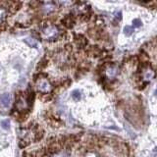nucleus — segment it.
Wrapping results in <instances>:
<instances>
[{"label":"nucleus","mask_w":157,"mask_h":157,"mask_svg":"<svg viewBox=\"0 0 157 157\" xmlns=\"http://www.w3.org/2000/svg\"><path fill=\"white\" fill-rule=\"evenodd\" d=\"M59 29L53 25H49L47 27L43 28L42 31V36L45 40H54L59 35Z\"/></svg>","instance_id":"nucleus-1"},{"label":"nucleus","mask_w":157,"mask_h":157,"mask_svg":"<svg viewBox=\"0 0 157 157\" xmlns=\"http://www.w3.org/2000/svg\"><path fill=\"white\" fill-rule=\"evenodd\" d=\"M37 89L42 93H48L51 91V85L46 80H39L36 84Z\"/></svg>","instance_id":"nucleus-2"},{"label":"nucleus","mask_w":157,"mask_h":157,"mask_svg":"<svg viewBox=\"0 0 157 157\" xmlns=\"http://www.w3.org/2000/svg\"><path fill=\"white\" fill-rule=\"evenodd\" d=\"M16 108L19 111H25L29 109V102L28 100L25 98L24 96H21L19 97L18 101L16 103Z\"/></svg>","instance_id":"nucleus-3"},{"label":"nucleus","mask_w":157,"mask_h":157,"mask_svg":"<svg viewBox=\"0 0 157 157\" xmlns=\"http://www.w3.org/2000/svg\"><path fill=\"white\" fill-rule=\"evenodd\" d=\"M11 101V96L9 93H4L1 97H0V103L3 107H8Z\"/></svg>","instance_id":"nucleus-4"},{"label":"nucleus","mask_w":157,"mask_h":157,"mask_svg":"<svg viewBox=\"0 0 157 157\" xmlns=\"http://www.w3.org/2000/svg\"><path fill=\"white\" fill-rule=\"evenodd\" d=\"M106 75H107V77L108 78H114L116 75H117V73H118V70H117V68H116V66H109L108 67V68L106 69Z\"/></svg>","instance_id":"nucleus-5"},{"label":"nucleus","mask_w":157,"mask_h":157,"mask_svg":"<svg viewBox=\"0 0 157 157\" xmlns=\"http://www.w3.org/2000/svg\"><path fill=\"white\" fill-rule=\"evenodd\" d=\"M143 77H144V78H146V80H152V78L155 77V72L152 69L148 68L144 71Z\"/></svg>","instance_id":"nucleus-6"},{"label":"nucleus","mask_w":157,"mask_h":157,"mask_svg":"<svg viewBox=\"0 0 157 157\" xmlns=\"http://www.w3.org/2000/svg\"><path fill=\"white\" fill-rule=\"evenodd\" d=\"M25 42L28 43L29 45L32 46V47H36V46H37L36 40L33 39V38H32V37H26V38H25Z\"/></svg>","instance_id":"nucleus-7"},{"label":"nucleus","mask_w":157,"mask_h":157,"mask_svg":"<svg viewBox=\"0 0 157 157\" xmlns=\"http://www.w3.org/2000/svg\"><path fill=\"white\" fill-rule=\"evenodd\" d=\"M43 9L46 13H49V12H51V11L54 10V5L52 4V3H44Z\"/></svg>","instance_id":"nucleus-8"},{"label":"nucleus","mask_w":157,"mask_h":157,"mask_svg":"<svg viewBox=\"0 0 157 157\" xmlns=\"http://www.w3.org/2000/svg\"><path fill=\"white\" fill-rule=\"evenodd\" d=\"M64 25H66L68 28H71L72 26H74V20L72 19V17H67L64 20Z\"/></svg>","instance_id":"nucleus-9"},{"label":"nucleus","mask_w":157,"mask_h":157,"mask_svg":"<svg viewBox=\"0 0 157 157\" xmlns=\"http://www.w3.org/2000/svg\"><path fill=\"white\" fill-rule=\"evenodd\" d=\"M124 32H125V35H131L134 32V29H133V27H131V26H126L124 29Z\"/></svg>","instance_id":"nucleus-10"},{"label":"nucleus","mask_w":157,"mask_h":157,"mask_svg":"<svg viewBox=\"0 0 157 157\" xmlns=\"http://www.w3.org/2000/svg\"><path fill=\"white\" fill-rule=\"evenodd\" d=\"M77 42H78V46L81 45V42H82V46H84V45H85V44H87V39L85 38V37H83V36H81L80 38L78 39H77Z\"/></svg>","instance_id":"nucleus-11"},{"label":"nucleus","mask_w":157,"mask_h":157,"mask_svg":"<svg viewBox=\"0 0 157 157\" xmlns=\"http://www.w3.org/2000/svg\"><path fill=\"white\" fill-rule=\"evenodd\" d=\"M0 125L3 129H8L9 128V125H10V122L8 120H2L0 122Z\"/></svg>","instance_id":"nucleus-12"},{"label":"nucleus","mask_w":157,"mask_h":157,"mask_svg":"<svg viewBox=\"0 0 157 157\" xmlns=\"http://www.w3.org/2000/svg\"><path fill=\"white\" fill-rule=\"evenodd\" d=\"M72 96H73V98L76 99V100L80 99V98H81V92L78 91H75L72 93Z\"/></svg>","instance_id":"nucleus-13"},{"label":"nucleus","mask_w":157,"mask_h":157,"mask_svg":"<svg viewBox=\"0 0 157 157\" xmlns=\"http://www.w3.org/2000/svg\"><path fill=\"white\" fill-rule=\"evenodd\" d=\"M134 27L140 28V26H141V22H140V20H139V19H136V20H134Z\"/></svg>","instance_id":"nucleus-14"},{"label":"nucleus","mask_w":157,"mask_h":157,"mask_svg":"<svg viewBox=\"0 0 157 157\" xmlns=\"http://www.w3.org/2000/svg\"><path fill=\"white\" fill-rule=\"evenodd\" d=\"M85 157H98V156H97V155L95 154V153H93V152H89V153H88L87 156H85Z\"/></svg>","instance_id":"nucleus-15"},{"label":"nucleus","mask_w":157,"mask_h":157,"mask_svg":"<svg viewBox=\"0 0 157 157\" xmlns=\"http://www.w3.org/2000/svg\"><path fill=\"white\" fill-rule=\"evenodd\" d=\"M53 157H66L64 154H56V155H54Z\"/></svg>","instance_id":"nucleus-16"},{"label":"nucleus","mask_w":157,"mask_h":157,"mask_svg":"<svg viewBox=\"0 0 157 157\" xmlns=\"http://www.w3.org/2000/svg\"><path fill=\"white\" fill-rule=\"evenodd\" d=\"M155 95H156V97H157V89L155 91Z\"/></svg>","instance_id":"nucleus-17"}]
</instances>
